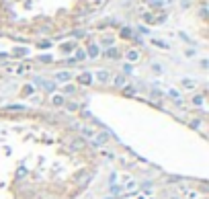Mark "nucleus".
<instances>
[{
  "mask_svg": "<svg viewBox=\"0 0 209 199\" xmlns=\"http://www.w3.org/2000/svg\"><path fill=\"white\" fill-rule=\"evenodd\" d=\"M41 84H43V88H47V90H51V88H53V84H51V82H41Z\"/></svg>",
  "mask_w": 209,
  "mask_h": 199,
  "instance_id": "9b49d317",
  "label": "nucleus"
},
{
  "mask_svg": "<svg viewBox=\"0 0 209 199\" xmlns=\"http://www.w3.org/2000/svg\"><path fill=\"white\" fill-rule=\"evenodd\" d=\"M88 54H90L92 58H94V56H98V47H96V45H90V49H88Z\"/></svg>",
  "mask_w": 209,
  "mask_h": 199,
  "instance_id": "0eeeda50",
  "label": "nucleus"
},
{
  "mask_svg": "<svg viewBox=\"0 0 209 199\" xmlns=\"http://www.w3.org/2000/svg\"><path fill=\"white\" fill-rule=\"evenodd\" d=\"M104 142H107V133L98 136V138H92V146H101V144H104Z\"/></svg>",
  "mask_w": 209,
  "mask_h": 199,
  "instance_id": "f03ea898",
  "label": "nucleus"
},
{
  "mask_svg": "<svg viewBox=\"0 0 209 199\" xmlns=\"http://www.w3.org/2000/svg\"><path fill=\"white\" fill-rule=\"evenodd\" d=\"M53 105H64V96H53Z\"/></svg>",
  "mask_w": 209,
  "mask_h": 199,
  "instance_id": "6e6552de",
  "label": "nucleus"
},
{
  "mask_svg": "<svg viewBox=\"0 0 209 199\" xmlns=\"http://www.w3.org/2000/svg\"><path fill=\"white\" fill-rule=\"evenodd\" d=\"M94 2H96V4H103V0H94Z\"/></svg>",
  "mask_w": 209,
  "mask_h": 199,
  "instance_id": "ddd939ff",
  "label": "nucleus"
},
{
  "mask_svg": "<svg viewBox=\"0 0 209 199\" xmlns=\"http://www.w3.org/2000/svg\"><path fill=\"white\" fill-rule=\"evenodd\" d=\"M82 136L84 138H94V131L90 127H82Z\"/></svg>",
  "mask_w": 209,
  "mask_h": 199,
  "instance_id": "20e7f679",
  "label": "nucleus"
},
{
  "mask_svg": "<svg viewBox=\"0 0 209 199\" xmlns=\"http://www.w3.org/2000/svg\"><path fill=\"white\" fill-rule=\"evenodd\" d=\"M123 82H125V78H123V76H117V78H115V84H117V86H121Z\"/></svg>",
  "mask_w": 209,
  "mask_h": 199,
  "instance_id": "1a4fd4ad",
  "label": "nucleus"
},
{
  "mask_svg": "<svg viewBox=\"0 0 209 199\" xmlns=\"http://www.w3.org/2000/svg\"><path fill=\"white\" fill-rule=\"evenodd\" d=\"M107 54H109V58H117V51H115V49H109Z\"/></svg>",
  "mask_w": 209,
  "mask_h": 199,
  "instance_id": "f8f14e48",
  "label": "nucleus"
},
{
  "mask_svg": "<svg viewBox=\"0 0 209 199\" xmlns=\"http://www.w3.org/2000/svg\"><path fill=\"white\" fill-rule=\"evenodd\" d=\"M127 58L131 60V62H135V60L139 58V54H138V51H129V54H127Z\"/></svg>",
  "mask_w": 209,
  "mask_h": 199,
  "instance_id": "423d86ee",
  "label": "nucleus"
},
{
  "mask_svg": "<svg viewBox=\"0 0 209 199\" xmlns=\"http://www.w3.org/2000/svg\"><path fill=\"white\" fill-rule=\"evenodd\" d=\"M183 84H185L186 88H193V86H195V82H191V80H189V78H186V80L183 82Z\"/></svg>",
  "mask_w": 209,
  "mask_h": 199,
  "instance_id": "9d476101",
  "label": "nucleus"
},
{
  "mask_svg": "<svg viewBox=\"0 0 209 199\" xmlns=\"http://www.w3.org/2000/svg\"><path fill=\"white\" fill-rule=\"evenodd\" d=\"M96 78H98L101 82H107V80H109V72H104V70L96 72Z\"/></svg>",
  "mask_w": 209,
  "mask_h": 199,
  "instance_id": "7ed1b4c3",
  "label": "nucleus"
},
{
  "mask_svg": "<svg viewBox=\"0 0 209 199\" xmlns=\"http://www.w3.org/2000/svg\"><path fill=\"white\" fill-rule=\"evenodd\" d=\"M90 80H92V76H90L88 72H84V74H80V76H78V82H82V84H88Z\"/></svg>",
  "mask_w": 209,
  "mask_h": 199,
  "instance_id": "f257e3e1",
  "label": "nucleus"
},
{
  "mask_svg": "<svg viewBox=\"0 0 209 199\" xmlns=\"http://www.w3.org/2000/svg\"><path fill=\"white\" fill-rule=\"evenodd\" d=\"M56 78H58V80H62V82H66V80L70 78V74H68V72H59V74L56 76Z\"/></svg>",
  "mask_w": 209,
  "mask_h": 199,
  "instance_id": "39448f33",
  "label": "nucleus"
}]
</instances>
